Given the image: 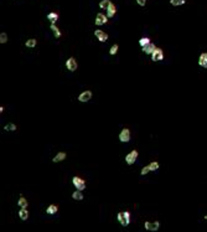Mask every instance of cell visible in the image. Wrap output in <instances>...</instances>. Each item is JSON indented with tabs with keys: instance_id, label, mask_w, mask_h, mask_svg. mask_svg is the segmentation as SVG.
Wrapping results in <instances>:
<instances>
[{
	"instance_id": "cell-15",
	"label": "cell",
	"mask_w": 207,
	"mask_h": 232,
	"mask_svg": "<svg viewBox=\"0 0 207 232\" xmlns=\"http://www.w3.org/2000/svg\"><path fill=\"white\" fill-rule=\"evenodd\" d=\"M47 19L50 20L51 24H55L58 20V14L57 12H50V14H47Z\"/></svg>"
},
{
	"instance_id": "cell-25",
	"label": "cell",
	"mask_w": 207,
	"mask_h": 232,
	"mask_svg": "<svg viewBox=\"0 0 207 232\" xmlns=\"http://www.w3.org/2000/svg\"><path fill=\"white\" fill-rule=\"evenodd\" d=\"M149 168H150V171H156L159 169V163L157 161H151L149 164Z\"/></svg>"
},
{
	"instance_id": "cell-32",
	"label": "cell",
	"mask_w": 207,
	"mask_h": 232,
	"mask_svg": "<svg viewBox=\"0 0 207 232\" xmlns=\"http://www.w3.org/2000/svg\"><path fill=\"white\" fill-rule=\"evenodd\" d=\"M205 220H206V221H207V215H206V216H205Z\"/></svg>"
},
{
	"instance_id": "cell-21",
	"label": "cell",
	"mask_w": 207,
	"mask_h": 232,
	"mask_svg": "<svg viewBox=\"0 0 207 232\" xmlns=\"http://www.w3.org/2000/svg\"><path fill=\"white\" fill-rule=\"evenodd\" d=\"M110 4H112V1H110V0H102V1L99 3V8L102 10H107L109 8Z\"/></svg>"
},
{
	"instance_id": "cell-11",
	"label": "cell",
	"mask_w": 207,
	"mask_h": 232,
	"mask_svg": "<svg viewBox=\"0 0 207 232\" xmlns=\"http://www.w3.org/2000/svg\"><path fill=\"white\" fill-rule=\"evenodd\" d=\"M143 48V51H144V53H147V55H151L154 51H155V45L153 44V42H150V44H148L147 46H144V47H141Z\"/></svg>"
},
{
	"instance_id": "cell-2",
	"label": "cell",
	"mask_w": 207,
	"mask_h": 232,
	"mask_svg": "<svg viewBox=\"0 0 207 232\" xmlns=\"http://www.w3.org/2000/svg\"><path fill=\"white\" fill-rule=\"evenodd\" d=\"M144 227H145V230H147V231L156 232L159 228H160V222H159V221H154V222L147 221L145 223H144Z\"/></svg>"
},
{
	"instance_id": "cell-28",
	"label": "cell",
	"mask_w": 207,
	"mask_h": 232,
	"mask_svg": "<svg viewBox=\"0 0 207 232\" xmlns=\"http://www.w3.org/2000/svg\"><path fill=\"white\" fill-rule=\"evenodd\" d=\"M118 48H119V46L117 45V44H114L112 47H110V50H109V53L110 55H115L117 52H118Z\"/></svg>"
},
{
	"instance_id": "cell-29",
	"label": "cell",
	"mask_w": 207,
	"mask_h": 232,
	"mask_svg": "<svg viewBox=\"0 0 207 232\" xmlns=\"http://www.w3.org/2000/svg\"><path fill=\"white\" fill-rule=\"evenodd\" d=\"M149 171H150V168H149V165H147V166H144V168L141 169V173H140V174L144 176V175H147Z\"/></svg>"
},
{
	"instance_id": "cell-26",
	"label": "cell",
	"mask_w": 207,
	"mask_h": 232,
	"mask_svg": "<svg viewBox=\"0 0 207 232\" xmlns=\"http://www.w3.org/2000/svg\"><path fill=\"white\" fill-rule=\"evenodd\" d=\"M8 42V34L1 32L0 34V44H6Z\"/></svg>"
},
{
	"instance_id": "cell-19",
	"label": "cell",
	"mask_w": 207,
	"mask_h": 232,
	"mask_svg": "<svg viewBox=\"0 0 207 232\" xmlns=\"http://www.w3.org/2000/svg\"><path fill=\"white\" fill-rule=\"evenodd\" d=\"M51 30H52V32H53V35H55V37H56V39L61 37V31H60V29L55 24H51Z\"/></svg>"
},
{
	"instance_id": "cell-1",
	"label": "cell",
	"mask_w": 207,
	"mask_h": 232,
	"mask_svg": "<svg viewBox=\"0 0 207 232\" xmlns=\"http://www.w3.org/2000/svg\"><path fill=\"white\" fill-rule=\"evenodd\" d=\"M72 184L73 186L77 189V190H81V191H83V190L86 189V181L79 178V176H73L72 178Z\"/></svg>"
},
{
	"instance_id": "cell-24",
	"label": "cell",
	"mask_w": 207,
	"mask_h": 232,
	"mask_svg": "<svg viewBox=\"0 0 207 232\" xmlns=\"http://www.w3.org/2000/svg\"><path fill=\"white\" fill-rule=\"evenodd\" d=\"M150 39L149 37H141L140 40H139V45L141 46V47H144V46H147L148 44H150Z\"/></svg>"
},
{
	"instance_id": "cell-22",
	"label": "cell",
	"mask_w": 207,
	"mask_h": 232,
	"mask_svg": "<svg viewBox=\"0 0 207 232\" xmlns=\"http://www.w3.org/2000/svg\"><path fill=\"white\" fill-rule=\"evenodd\" d=\"M37 45V40L36 39H29L26 41V47H29V48H34Z\"/></svg>"
},
{
	"instance_id": "cell-6",
	"label": "cell",
	"mask_w": 207,
	"mask_h": 232,
	"mask_svg": "<svg viewBox=\"0 0 207 232\" xmlns=\"http://www.w3.org/2000/svg\"><path fill=\"white\" fill-rule=\"evenodd\" d=\"M119 140L122 143H128L130 140V130L128 128L122 129V132L119 133Z\"/></svg>"
},
{
	"instance_id": "cell-12",
	"label": "cell",
	"mask_w": 207,
	"mask_h": 232,
	"mask_svg": "<svg viewBox=\"0 0 207 232\" xmlns=\"http://www.w3.org/2000/svg\"><path fill=\"white\" fill-rule=\"evenodd\" d=\"M65 159H66V153L65 151H60V153H57L56 155L52 158V161H53V163H60V161L65 160Z\"/></svg>"
},
{
	"instance_id": "cell-7",
	"label": "cell",
	"mask_w": 207,
	"mask_h": 232,
	"mask_svg": "<svg viewBox=\"0 0 207 232\" xmlns=\"http://www.w3.org/2000/svg\"><path fill=\"white\" fill-rule=\"evenodd\" d=\"M92 91H85L82 92L79 96H78V101L82 102V103H86V102H89L92 100Z\"/></svg>"
},
{
	"instance_id": "cell-3",
	"label": "cell",
	"mask_w": 207,
	"mask_h": 232,
	"mask_svg": "<svg viewBox=\"0 0 207 232\" xmlns=\"http://www.w3.org/2000/svg\"><path fill=\"white\" fill-rule=\"evenodd\" d=\"M108 16L104 15V14H102V12H98L97 14V16H95V21H94V24L97 25V26H102V25H106L108 23Z\"/></svg>"
},
{
	"instance_id": "cell-17",
	"label": "cell",
	"mask_w": 207,
	"mask_h": 232,
	"mask_svg": "<svg viewBox=\"0 0 207 232\" xmlns=\"http://www.w3.org/2000/svg\"><path fill=\"white\" fill-rule=\"evenodd\" d=\"M17 205H19L20 209H21V207H25V209H26L27 205H29V202H27V200L21 195V196H20V199H19V201H17Z\"/></svg>"
},
{
	"instance_id": "cell-14",
	"label": "cell",
	"mask_w": 207,
	"mask_h": 232,
	"mask_svg": "<svg viewBox=\"0 0 207 232\" xmlns=\"http://www.w3.org/2000/svg\"><path fill=\"white\" fill-rule=\"evenodd\" d=\"M19 217L23 221H26L27 219H29V211H27L25 207H21V209H20V211H19Z\"/></svg>"
},
{
	"instance_id": "cell-16",
	"label": "cell",
	"mask_w": 207,
	"mask_h": 232,
	"mask_svg": "<svg viewBox=\"0 0 207 232\" xmlns=\"http://www.w3.org/2000/svg\"><path fill=\"white\" fill-rule=\"evenodd\" d=\"M72 199L77 200V201L83 200V194H82V191H81V190H76L74 192H72Z\"/></svg>"
},
{
	"instance_id": "cell-27",
	"label": "cell",
	"mask_w": 207,
	"mask_h": 232,
	"mask_svg": "<svg viewBox=\"0 0 207 232\" xmlns=\"http://www.w3.org/2000/svg\"><path fill=\"white\" fill-rule=\"evenodd\" d=\"M186 1L185 0H170V4L172 6H179V5H184Z\"/></svg>"
},
{
	"instance_id": "cell-9",
	"label": "cell",
	"mask_w": 207,
	"mask_h": 232,
	"mask_svg": "<svg viewBox=\"0 0 207 232\" xmlns=\"http://www.w3.org/2000/svg\"><path fill=\"white\" fill-rule=\"evenodd\" d=\"M94 36L98 39V41L101 42H106L108 40V34L104 32V31H102V30H95L94 31Z\"/></svg>"
},
{
	"instance_id": "cell-23",
	"label": "cell",
	"mask_w": 207,
	"mask_h": 232,
	"mask_svg": "<svg viewBox=\"0 0 207 232\" xmlns=\"http://www.w3.org/2000/svg\"><path fill=\"white\" fill-rule=\"evenodd\" d=\"M4 129H5L6 132H15V130L17 129V127L14 124V123H8V124L4 127Z\"/></svg>"
},
{
	"instance_id": "cell-4",
	"label": "cell",
	"mask_w": 207,
	"mask_h": 232,
	"mask_svg": "<svg viewBox=\"0 0 207 232\" xmlns=\"http://www.w3.org/2000/svg\"><path fill=\"white\" fill-rule=\"evenodd\" d=\"M138 155H139V153H138L136 150H132V151H130L128 155L125 157L127 164H128V165H133L135 161H136V159H138Z\"/></svg>"
},
{
	"instance_id": "cell-30",
	"label": "cell",
	"mask_w": 207,
	"mask_h": 232,
	"mask_svg": "<svg viewBox=\"0 0 207 232\" xmlns=\"http://www.w3.org/2000/svg\"><path fill=\"white\" fill-rule=\"evenodd\" d=\"M124 214V217H125V221H127V225L130 223V214L128 212V211H125V212H123Z\"/></svg>"
},
{
	"instance_id": "cell-13",
	"label": "cell",
	"mask_w": 207,
	"mask_h": 232,
	"mask_svg": "<svg viewBox=\"0 0 207 232\" xmlns=\"http://www.w3.org/2000/svg\"><path fill=\"white\" fill-rule=\"evenodd\" d=\"M115 14H117V8H115V5L112 3V4L109 5V8L107 9V16H108L109 19H112V18L115 15Z\"/></svg>"
},
{
	"instance_id": "cell-20",
	"label": "cell",
	"mask_w": 207,
	"mask_h": 232,
	"mask_svg": "<svg viewBox=\"0 0 207 232\" xmlns=\"http://www.w3.org/2000/svg\"><path fill=\"white\" fill-rule=\"evenodd\" d=\"M58 211V207L56 206V205H50L49 207L46 209V212L49 214V215H55Z\"/></svg>"
},
{
	"instance_id": "cell-10",
	"label": "cell",
	"mask_w": 207,
	"mask_h": 232,
	"mask_svg": "<svg viewBox=\"0 0 207 232\" xmlns=\"http://www.w3.org/2000/svg\"><path fill=\"white\" fill-rule=\"evenodd\" d=\"M198 65L203 67V68H207V52H203L198 57Z\"/></svg>"
},
{
	"instance_id": "cell-5",
	"label": "cell",
	"mask_w": 207,
	"mask_h": 232,
	"mask_svg": "<svg viewBox=\"0 0 207 232\" xmlns=\"http://www.w3.org/2000/svg\"><path fill=\"white\" fill-rule=\"evenodd\" d=\"M66 67L68 71H71V72H74L76 70H77L78 65H77V61H76L74 57H70L67 61H66Z\"/></svg>"
},
{
	"instance_id": "cell-8",
	"label": "cell",
	"mask_w": 207,
	"mask_h": 232,
	"mask_svg": "<svg viewBox=\"0 0 207 232\" xmlns=\"http://www.w3.org/2000/svg\"><path fill=\"white\" fill-rule=\"evenodd\" d=\"M151 60L154 62H159V61L164 60V52L161 48H155V51L151 53Z\"/></svg>"
},
{
	"instance_id": "cell-18",
	"label": "cell",
	"mask_w": 207,
	"mask_h": 232,
	"mask_svg": "<svg viewBox=\"0 0 207 232\" xmlns=\"http://www.w3.org/2000/svg\"><path fill=\"white\" fill-rule=\"evenodd\" d=\"M117 219H118V222L122 225V226H128L127 221H125V217H124V214L123 212H118V215H117Z\"/></svg>"
},
{
	"instance_id": "cell-31",
	"label": "cell",
	"mask_w": 207,
	"mask_h": 232,
	"mask_svg": "<svg viewBox=\"0 0 207 232\" xmlns=\"http://www.w3.org/2000/svg\"><path fill=\"white\" fill-rule=\"evenodd\" d=\"M136 3H138V5H140V6H145L147 5V0H136Z\"/></svg>"
}]
</instances>
